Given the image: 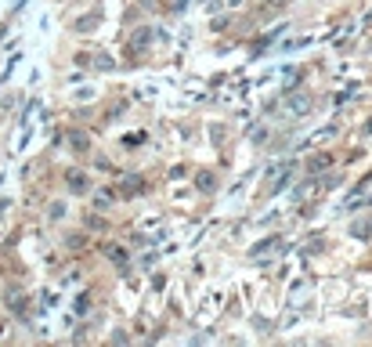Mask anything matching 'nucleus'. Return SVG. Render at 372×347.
<instances>
[{
  "mask_svg": "<svg viewBox=\"0 0 372 347\" xmlns=\"http://www.w3.org/2000/svg\"><path fill=\"white\" fill-rule=\"evenodd\" d=\"M69 188L84 192V188H87V177H79V174H69Z\"/></svg>",
  "mask_w": 372,
  "mask_h": 347,
  "instance_id": "1",
  "label": "nucleus"
},
{
  "mask_svg": "<svg viewBox=\"0 0 372 347\" xmlns=\"http://www.w3.org/2000/svg\"><path fill=\"white\" fill-rule=\"evenodd\" d=\"M275 243H278V239H264L260 246H253V253H250V257H260V253H268V250H271Z\"/></svg>",
  "mask_w": 372,
  "mask_h": 347,
  "instance_id": "2",
  "label": "nucleus"
},
{
  "mask_svg": "<svg viewBox=\"0 0 372 347\" xmlns=\"http://www.w3.org/2000/svg\"><path fill=\"white\" fill-rule=\"evenodd\" d=\"M307 105H311L307 98H293V101H289V109H293V112H307Z\"/></svg>",
  "mask_w": 372,
  "mask_h": 347,
  "instance_id": "3",
  "label": "nucleus"
},
{
  "mask_svg": "<svg viewBox=\"0 0 372 347\" xmlns=\"http://www.w3.org/2000/svg\"><path fill=\"white\" fill-rule=\"evenodd\" d=\"M325 167H329V156H318V159H311L307 170H325Z\"/></svg>",
  "mask_w": 372,
  "mask_h": 347,
  "instance_id": "4",
  "label": "nucleus"
},
{
  "mask_svg": "<svg viewBox=\"0 0 372 347\" xmlns=\"http://www.w3.org/2000/svg\"><path fill=\"white\" fill-rule=\"evenodd\" d=\"M228 4H231V8H238V4H242V0H228Z\"/></svg>",
  "mask_w": 372,
  "mask_h": 347,
  "instance_id": "5",
  "label": "nucleus"
}]
</instances>
